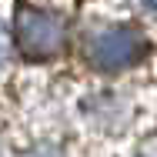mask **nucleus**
Returning <instances> with one entry per match:
<instances>
[{"instance_id":"obj_1","label":"nucleus","mask_w":157,"mask_h":157,"mask_svg":"<svg viewBox=\"0 0 157 157\" xmlns=\"http://www.w3.org/2000/svg\"><path fill=\"white\" fill-rule=\"evenodd\" d=\"M140 50H144V40L130 27H110L90 40V60L100 70H124L140 57Z\"/></svg>"},{"instance_id":"obj_2","label":"nucleus","mask_w":157,"mask_h":157,"mask_svg":"<svg viewBox=\"0 0 157 157\" xmlns=\"http://www.w3.org/2000/svg\"><path fill=\"white\" fill-rule=\"evenodd\" d=\"M17 44L27 57H50L63 47V24L50 13H24L17 20Z\"/></svg>"},{"instance_id":"obj_3","label":"nucleus","mask_w":157,"mask_h":157,"mask_svg":"<svg viewBox=\"0 0 157 157\" xmlns=\"http://www.w3.org/2000/svg\"><path fill=\"white\" fill-rule=\"evenodd\" d=\"M7 54H10V37L3 30V24H0V67L7 63Z\"/></svg>"},{"instance_id":"obj_4","label":"nucleus","mask_w":157,"mask_h":157,"mask_svg":"<svg viewBox=\"0 0 157 157\" xmlns=\"http://www.w3.org/2000/svg\"><path fill=\"white\" fill-rule=\"evenodd\" d=\"M33 157H57L54 151H40V154H33Z\"/></svg>"}]
</instances>
